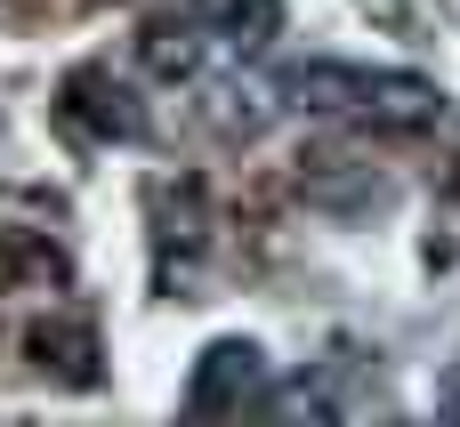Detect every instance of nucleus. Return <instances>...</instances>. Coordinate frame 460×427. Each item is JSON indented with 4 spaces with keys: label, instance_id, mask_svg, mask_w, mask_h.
I'll return each mask as SVG.
<instances>
[{
    "label": "nucleus",
    "instance_id": "f257e3e1",
    "mask_svg": "<svg viewBox=\"0 0 460 427\" xmlns=\"http://www.w3.org/2000/svg\"><path fill=\"white\" fill-rule=\"evenodd\" d=\"M186 404H194V412H251V404H267V355H259L251 339H218V347L194 363Z\"/></svg>",
    "mask_w": 460,
    "mask_h": 427
},
{
    "label": "nucleus",
    "instance_id": "39448f33",
    "mask_svg": "<svg viewBox=\"0 0 460 427\" xmlns=\"http://www.w3.org/2000/svg\"><path fill=\"white\" fill-rule=\"evenodd\" d=\"M445 412H460V379H453V388H445Z\"/></svg>",
    "mask_w": 460,
    "mask_h": 427
},
{
    "label": "nucleus",
    "instance_id": "7ed1b4c3",
    "mask_svg": "<svg viewBox=\"0 0 460 427\" xmlns=\"http://www.w3.org/2000/svg\"><path fill=\"white\" fill-rule=\"evenodd\" d=\"M65 113L89 129V137H146V113H137V89L129 81H113L105 65H81L73 81H65Z\"/></svg>",
    "mask_w": 460,
    "mask_h": 427
},
{
    "label": "nucleus",
    "instance_id": "20e7f679",
    "mask_svg": "<svg viewBox=\"0 0 460 427\" xmlns=\"http://www.w3.org/2000/svg\"><path fill=\"white\" fill-rule=\"evenodd\" d=\"M32 347H40V363L57 355V371H65L73 388H89V379H97V339H89V331H40Z\"/></svg>",
    "mask_w": 460,
    "mask_h": 427
},
{
    "label": "nucleus",
    "instance_id": "f03ea898",
    "mask_svg": "<svg viewBox=\"0 0 460 427\" xmlns=\"http://www.w3.org/2000/svg\"><path fill=\"white\" fill-rule=\"evenodd\" d=\"M186 32L218 57H259L283 32V0H186Z\"/></svg>",
    "mask_w": 460,
    "mask_h": 427
}]
</instances>
